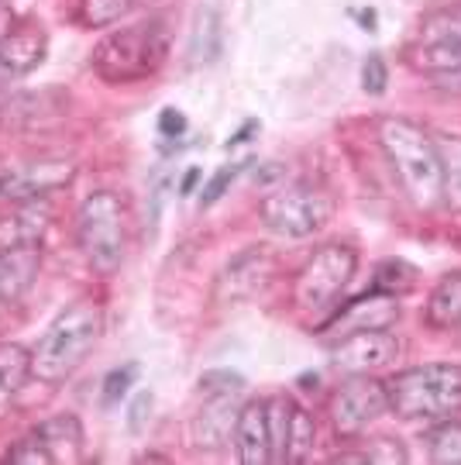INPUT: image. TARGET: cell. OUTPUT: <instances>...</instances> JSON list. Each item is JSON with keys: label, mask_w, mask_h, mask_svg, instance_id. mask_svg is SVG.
<instances>
[{"label": "cell", "mask_w": 461, "mask_h": 465, "mask_svg": "<svg viewBox=\"0 0 461 465\" xmlns=\"http://www.w3.org/2000/svg\"><path fill=\"white\" fill-rule=\"evenodd\" d=\"M376 132H379V145L386 152L396 183L410 197L413 207L420 211L445 207V166H441L434 134L424 124L399 114L379 117Z\"/></svg>", "instance_id": "6da1fadb"}, {"label": "cell", "mask_w": 461, "mask_h": 465, "mask_svg": "<svg viewBox=\"0 0 461 465\" xmlns=\"http://www.w3.org/2000/svg\"><path fill=\"white\" fill-rule=\"evenodd\" d=\"M169 21L165 17H145L124 25L117 32H107L93 45L90 66L103 84L128 86L155 76L169 59Z\"/></svg>", "instance_id": "7a4b0ae2"}, {"label": "cell", "mask_w": 461, "mask_h": 465, "mask_svg": "<svg viewBox=\"0 0 461 465\" xmlns=\"http://www.w3.org/2000/svg\"><path fill=\"white\" fill-rule=\"evenodd\" d=\"M100 334H103V314L93 300H76L63 307L32 349L34 380L49 386L66 382L86 362V355L97 349Z\"/></svg>", "instance_id": "3957f363"}, {"label": "cell", "mask_w": 461, "mask_h": 465, "mask_svg": "<svg viewBox=\"0 0 461 465\" xmlns=\"http://www.w3.org/2000/svg\"><path fill=\"white\" fill-rule=\"evenodd\" d=\"M389 411L399 420L441 424L461 414V366L458 362H427L396 372L386 382Z\"/></svg>", "instance_id": "277c9868"}, {"label": "cell", "mask_w": 461, "mask_h": 465, "mask_svg": "<svg viewBox=\"0 0 461 465\" xmlns=\"http://www.w3.org/2000/svg\"><path fill=\"white\" fill-rule=\"evenodd\" d=\"M76 245L97 276H114L128 259V211L114 190L86 193L76 211Z\"/></svg>", "instance_id": "5b68a950"}, {"label": "cell", "mask_w": 461, "mask_h": 465, "mask_svg": "<svg viewBox=\"0 0 461 465\" xmlns=\"http://www.w3.org/2000/svg\"><path fill=\"white\" fill-rule=\"evenodd\" d=\"M338 214V200L324 183H299L280 186L259 203V217L269 232L282 234V238H310V234L324 232Z\"/></svg>", "instance_id": "8992f818"}, {"label": "cell", "mask_w": 461, "mask_h": 465, "mask_svg": "<svg viewBox=\"0 0 461 465\" xmlns=\"http://www.w3.org/2000/svg\"><path fill=\"white\" fill-rule=\"evenodd\" d=\"M358 272V249L348 242H328L310 252V259L293 280V303L307 314L330 311L338 297L348 290V282Z\"/></svg>", "instance_id": "52a82bcc"}, {"label": "cell", "mask_w": 461, "mask_h": 465, "mask_svg": "<svg viewBox=\"0 0 461 465\" xmlns=\"http://www.w3.org/2000/svg\"><path fill=\"white\" fill-rule=\"evenodd\" d=\"M382 414H389V390L376 376H348L330 397V428L341 438L365 434Z\"/></svg>", "instance_id": "ba28073f"}, {"label": "cell", "mask_w": 461, "mask_h": 465, "mask_svg": "<svg viewBox=\"0 0 461 465\" xmlns=\"http://www.w3.org/2000/svg\"><path fill=\"white\" fill-rule=\"evenodd\" d=\"M403 341L393 328H365V331L341 334L330 345V366L345 376H372L379 369H389L399 362Z\"/></svg>", "instance_id": "9c48e42d"}, {"label": "cell", "mask_w": 461, "mask_h": 465, "mask_svg": "<svg viewBox=\"0 0 461 465\" xmlns=\"http://www.w3.org/2000/svg\"><path fill=\"white\" fill-rule=\"evenodd\" d=\"M276 266H280L276 252L269 249V245L241 249L217 272L214 303L217 307H234V303H245V300L259 297L265 286L272 282V276H276Z\"/></svg>", "instance_id": "30bf717a"}, {"label": "cell", "mask_w": 461, "mask_h": 465, "mask_svg": "<svg viewBox=\"0 0 461 465\" xmlns=\"http://www.w3.org/2000/svg\"><path fill=\"white\" fill-rule=\"evenodd\" d=\"M413 69L441 76L461 69V11H437L420 25L417 45L407 52Z\"/></svg>", "instance_id": "8fae6325"}, {"label": "cell", "mask_w": 461, "mask_h": 465, "mask_svg": "<svg viewBox=\"0 0 461 465\" xmlns=\"http://www.w3.org/2000/svg\"><path fill=\"white\" fill-rule=\"evenodd\" d=\"M76 180V163L66 155L38 159L21 169L0 173V200L7 203H25V200H45L55 190H66Z\"/></svg>", "instance_id": "7c38bea8"}, {"label": "cell", "mask_w": 461, "mask_h": 465, "mask_svg": "<svg viewBox=\"0 0 461 465\" xmlns=\"http://www.w3.org/2000/svg\"><path fill=\"white\" fill-rule=\"evenodd\" d=\"M241 393L207 397V403L190 420V445L197 451H224L234 445V424L241 414Z\"/></svg>", "instance_id": "4fadbf2b"}, {"label": "cell", "mask_w": 461, "mask_h": 465, "mask_svg": "<svg viewBox=\"0 0 461 465\" xmlns=\"http://www.w3.org/2000/svg\"><path fill=\"white\" fill-rule=\"evenodd\" d=\"M45 55H49V35L34 25L0 35V86L34 73L45 63Z\"/></svg>", "instance_id": "5bb4252c"}, {"label": "cell", "mask_w": 461, "mask_h": 465, "mask_svg": "<svg viewBox=\"0 0 461 465\" xmlns=\"http://www.w3.org/2000/svg\"><path fill=\"white\" fill-rule=\"evenodd\" d=\"M69 107V94L59 86H45L38 94H15L0 100V128H34L63 117Z\"/></svg>", "instance_id": "9a60e30c"}, {"label": "cell", "mask_w": 461, "mask_h": 465, "mask_svg": "<svg viewBox=\"0 0 461 465\" xmlns=\"http://www.w3.org/2000/svg\"><path fill=\"white\" fill-rule=\"evenodd\" d=\"M52 224L49 200H25L15 203L7 214H0V252L42 245V238Z\"/></svg>", "instance_id": "2e32d148"}, {"label": "cell", "mask_w": 461, "mask_h": 465, "mask_svg": "<svg viewBox=\"0 0 461 465\" xmlns=\"http://www.w3.org/2000/svg\"><path fill=\"white\" fill-rule=\"evenodd\" d=\"M399 321V300L393 293H379L372 290L368 297H358L355 303H348L341 314L330 317V331L338 334H351V331H365V328H393Z\"/></svg>", "instance_id": "e0dca14e"}, {"label": "cell", "mask_w": 461, "mask_h": 465, "mask_svg": "<svg viewBox=\"0 0 461 465\" xmlns=\"http://www.w3.org/2000/svg\"><path fill=\"white\" fill-rule=\"evenodd\" d=\"M234 451H238V462L241 465L272 462L265 400H248V403H241V414H238V424H234Z\"/></svg>", "instance_id": "ac0fdd59"}, {"label": "cell", "mask_w": 461, "mask_h": 465, "mask_svg": "<svg viewBox=\"0 0 461 465\" xmlns=\"http://www.w3.org/2000/svg\"><path fill=\"white\" fill-rule=\"evenodd\" d=\"M224 49V15L217 0H203L193 11L190 25V42H186V59L190 66H211Z\"/></svg>", "instance_id": "d6986e66"}, {"label": "cell", "mask_w": 461, "mask_h": 465, "mask_svg": "<svg viewBox=\"0 0 461 465\" xmlns=\"http://www.w3.org/2000/svg\"><path fill=\"white\" fill-rule=\"evenodd\" d=\"M38 269H42V245L0 252V303L15 307L38 280Z\"/></svg>", "instance_id": "ffe728a7"}, {"label": "cell", "mask_w": 461, "mask_h": 465, "mask_svg": "<svg viewBox=\"0 0 461 465\" xmlns=\"http://www.w3.org/2000/svg\"><path fill=\"white\" fill-rule=\"evenodd\" d=\"M32 434L49 449L52 462H80L83 459V424L76 414H52L38 420Z\"/></svg>", "instance_id": "44dd1931"}, {"label": "cell", "mask_w": 461, "mask_h": 465, "mask_svg": "<svg viewBox=\"0 0 461 465\" xmlns=\"http://www.w3.org/2000/svg\"><path fill=\"white\" fill-rule=\"evenodd\" d=\"M424 321L434 331H455L461 328V269L447 272L430 290L427 307H424Z\"/></svg>", "instance_id": "7402d4cb"}, {"label": "cell", "mask_w": 461, "mask_h": 465, "mask_svg": "<svg viewBox=\"0 0 461 465\" xmlns=\"http://www.w3.org/2000/svg\"><path fill=\"white\" fill-rule=\"evenodd\" d=\"M32 376V349L21 341H0V407L11 403Z\"/></svg>", "instance_id": "603a6c76"}, {"label": "cell", "mask_w": 461, "mask_h": 465, "mask_svg": "<svg viewBox=\"0 0 461 465\" xmlns=\"http://www.w3.org/2000/svg\"><path fill=\"white\" fill-rule=\"evenodd\" d=\"M317 449V420L310 417V411H303L293 400V414H289V434H286V462L303 465L313 459Z\"/></svg>", "instance_id": "cb8c5ba5"}, {"label": "cell", "mask_w": 461, "mask_h": 465, "mask_svg": "<svg viewBox=\"0 0 461 465\" xmlns=\"http://www.w3.org/2000/svg\"><path fill=\"white\" fill-rule=\"evenodd\" d=\"M445 166V203L461 211V134H434Z\"/></svg>", "instance_id": "d4e9b609"}, {"label": "cell", "mask_w": 461, "mask_h": 465, "mask_svg": "<svg viewBox=\"0 0 461 465\" xmlns=\"http://www.w3.org/2000/svg\"><path fill=\"white\" fill-rule=\"evenodd\" d=\"M138 0H80L76 4V25L100 32V28H111L121 17L132 11Z\"/></svg>", "instance_id": "484cf974"}, {"label": "cell", "mask_w": 461, "mask_h": 465, "mask_svg": "<svg viewBox=\"0 0 461 465\" xmlns=\"http://www.w3.org/2000/svg\"><path fill=\"white\" fill-rule=\"evenodd\" d=\"M289 414H293V397L265 400V417H269V445H272V462H286V434H289Z\"/></svg>", "instance_id": "4316f807"}, {"label": "cell", "mask_w": 461, "mask_h": 465, "mask_svg": "<svg viewBox=\"0 0 461 465\" xmlns=\"http://www.w3.org/2000/svg\"><path fill=\"white\" fill-rule=\"evenodd\" d=\"M430 441V462L437 465H461V420H441L427 434Z\"/></svg>", "instance_id": "83f0119b"}, {"label": "cell", "mask_w": 461, "mask_h": 465, "mask_svg": "<svg viewBox=\"0 0 461 465\" xmlns=\"http://www.w3.org/2000/svg\"><path fill=\"white\" fill-rule=\"evenodd\" d=\"M413 286H417V269L407 266L403 259H389L376 269V290L379 293H393L396 297V293H407Z\"/></svg>", "instance_id": "f1b7e54d"}, {"label": "cell", "mask_w": 461, "mask_h": 465, "mask_svg": "<svg viewBox=\"0 0 461 465\" xmlns=\"http://www.w3.org/2000/svg\"><path fill=\"white\" fill-rule=\"evenodd\" d=\"M138 362H124V366H114L107 376H103V382H100V403L103 407H114V403H121V400L128 397V390L134 386V380H138Z\"/></svg>", "instance_id": "f546056e"}, {"label": "cell", "mask_w": 461, "mask_h": 465, "mask_svg": "<svg viewBox=\"0 0 461 465\" xmlns=\"http://www.w3.org/2000/svg\"><path fill=\"white\" fill-rule=\"evenodd\" d=\"M245 376L234 372V369H211L200 376V390L207 397H224V393H245Z\"/></svg>", "instance_id": "4dcf8cb0"}, {"label": "cell", "mask_w": 461, "mask_h": 465, "mask_svg": "<svg viewBox=\"0 0 461 465\" xmlns=\"http://www.w3.org/2000/svg\"><path fill=\"white\" fill-rule=\"evenodd\" d=\"M245 166H248V163H230V166L217 169L214 176L203 183V190H200V207H203V211H207V207H214L217 200H221L230 190V183L241 176V169H245Z\"/></svg>", "instance_id": "1f68e13d"}, {"label": "cell", "mask_w": 461, "mask_h": 465, "mask_svg": "<svg viewBox=\"0 0 461 465\" xmlns=\"http://www.w3.org/2000/svg\"><path fill=\"white\" fill-rule=\"evenodd\" d=\"M365 455H368V462H379V465L410 462V451H407V445H403L399 438H389V434L372 438V441L365 445Z\"/></svg>", "instance_id": "d6a6232c"}, {"label": "cell", "mask_w": 461, "mask_h": 465, "mask_svg": "<svg viewBox=\"0 0 461 465\" xmlns=\"http://www.w3.org/2000/svg\"><path fill=\"white\" fill-rule=\"evenodd\" d=\"M4 462H11V465H55V462H52L49 449H45V445H42L34 434L21 438L17 445H11V449H7V455H4Z\"/></svg>", "instance_id": "836d02e7"}, {"label": "cell", "mask_w": 461, "mask_h": 465, "mask_svg": "<svg viewBox=\"0 0 461 465\" xmlns=\"http://www.w3.org/2000/svg\"><path fill=\"white\" fill-rule=\"evenodd\" d=\"M386 86H389V66H386V59H382L379 52H372L362 63V90L372 94V97H382Z\"/></svg>", "instance_id": "e575fe53"}, {"label": "cell", "mask_w": 461, "mask_h": 465, "mask_svg": "<svg viewBox=\"0 0 461 465\" xmlns=\"http://www.w3.org/2000/svg\"><path fill=\"white\" fill-rule=\"evenodd\" d=\"M152 403H155L152 390H142V393L132 400V407H128V431H132V434L145 431V424H149V414H152Z\"/></svg>", "instance_id": "d590c367"}, {"label": "cell", "mask_w": 461, "mask_h": 465, "mask_svg": "<svg viewBox=\"0 0 461 465\" xmlns=\"http://www.w3.org/2000/svg\"><path fill=\"white\" fill-rule=\"evenodd\" d=\"M159 134H162L165 142H176L186 134V114H182L180 107H162V114H159Z\"/></svg>", "instance_id": "8d00e7d4"}, {"label": "cell", "mask_w": 461, "mask_h": 465, "mask_svg": "<svg viewBox=\"0 0 461 465\" xmlns=\"http://www.w3.org/2000/svg\"><path fill=\"white\" fill-rule=\"evenodd\" d=\"M434 80V86L441 90V94H455V97H461V69H455V73H441V76H430Z\"/></svg>", "instance_id": "74e56055"}, {"label": "cell", "mask_w": 461, "mask_h": 465, "mask_svg": "<svg viewBox=\"0 0 461 465\" xmlns=\"http://www.w3.org/2000/svg\"><path fill=\"white\" fill-rule=\"evenodd\" d=\"M200 176H203V169H200V166H190V169H186V176H182V183H180V193H182V197H193V190H197Z\"/></svg>", "instance_id": "f35d334b"}, {"label": "cell", "mask_w": 461, "mask_h": 465, "mask_svg": "<svg viewBox=\"0 0 461 465\" xmlns=\"http://www.w3.org/2000/svg\"><path fill=\"white\" fill-rule=\"evenodd\" d=\"M251 132H259V121H248L245 128H241V132L234 134V138H228V149H238V145H245V138Z\"/></svg>", "instance_id": "ab89813d"}, {"label": "cell", "mask_w": 461, "mask_h": 465, "mask_svg": "<svg viewBox=\"0 0 461 465\" xmlns=\"http://www.w3.org/2000/svg\"><path fill=\"white\" fill-rule=\"evenodd\" d=\"M330 462H345V465L368 462V455H365V451H338V455H330Z\"/></svg>", "instance_id": "60d3db41"}, {"label": "cell", "mask_w": 461, "mask_h": 465, "mask_svg": "<svg viewBox=\"0 0 461 465\" xmlns=\"http://www.w3.org/2000/svg\"><path fill=\"white\" fill-rule=\"evenodd\" d=\"M11 32V25H7V21H0V35H7Z\"/></svg>", "instance_id": "b9f144b4"}]
</instances>
